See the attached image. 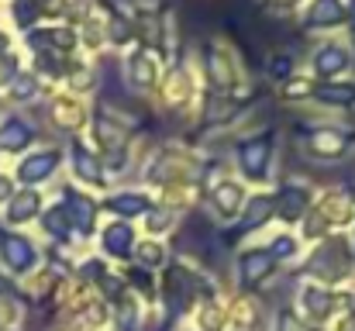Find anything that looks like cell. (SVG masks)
Here are the masks:
<instances>
[{
  "mask_svg": "<svg viewBox=\"0 0 355 331\" xmlns=\"http://www.w3.org/2000/svg\"><path fill=\"white\" fill-rule=\"evenodd\" d=\"M352 66H355V52L345 38L328 35V38L318 42L314 52H311V69H314L318 80H338V76H345Z\"/></svg>",
  "mask_w": 355,
  "mask_h": 331,
  "instance_id": "cell-1",
  "label": "cell"
},
{
  "mask_svg": "<svg viewBox=\"0 0 355 331\" xmlns=\"http://www.w3.org/2000/svg\"><path fill=\"white\" fill-rule=\"evenodd\" d=\"M38 266V245L21 231H0V269L14 276H28Z\"/></svg>",
  "mask_w": 355,
  "mask_h": 331,
  "instance_id": "cell-2",
  "label": "cell"
},
{
  "mask_svg": "<svg viewBox=\"0 0 355 331\" xmlns=\"http://www.w3.org/2000/svg\"><path fill=\"white\" fill-rule=\"evenodd\" d=\"M204 69H207V83L214 94H232L238 87V56L228 45L207 42L204 45Z\"/></svg>",
  "mask_w": 355,
  "mask_h": 331,
  "instance_id": "cell-3",
  "label": "cell"
},
{
  "mask_svg": "<svg viewBox=\"0 0 355 331\" xmlns=\"http://www.w3.org/2000/svg\"><path fill=\"white\" fill-rule=\"evenodd\" d=\"M59 162H62L59 148H31V152H24L21 162L14 166V183H21V187H35V190H38L45 180L55 176Z\"/></svg>",
  "mask_w": 355,
  "mask_h": 331,
  "instance_id": "cell-4",
  "label": "cell"
},
{
  "mask_svg": "<svg viewBox=\"0 0 355 331\" xmlns=\"http://www.w3.org/2000/svg\"><path fill=\"white\" fill-rule=\"evenodd\" d=\"M304 31H338L345 24V0H307L300 10Z\"/></svg>",
  "mask_w": 355,
  "mask_h": 331,
  "instance_id": "cell-5",
  "label": "cell"
},
{
  "mask_svg": "<svg viewBox=\"0 0 355 331\" xmlns=\"http://www.w3.org/2000/svg\"><path fill=\"white\" fill-rule=\"evenodd\" d=\"M124 83H128V90H135V94H152V90H159V62H155V56L145 52V49L124 56Z\"/></svg>",
  "mask_w": 355,
  "mask_h": 331,
  "instance_id": "cell-6",
  "label": "cell"
},
{
  "mask_svg": "<svg viewBox=\"0 0 355 331\" xmlns=\"http://www.w3.org/2000/svg\"><path fill=\"white\" fill-rule=\"evenodd\" d=\"M35 124L24 114H7L0 121V155H24L35 145Z\"/></svg>",
  "mask_w": 355,
  "mask_h": 331,
  "instance_id": "cell-7",
  "label": "cell"
},
{
  "mask_svg": "<svg viewBox=\"0 0 355 331\" xmlns=\"http://www.w3.org/2000/svg\"><path fill=\"white\" fill-rule=\"evenodd\" d=\"M42 214V194L35 187H21L14 190V197L3 204V224L7 228H21L28 221H35Z\"/></svg>",
  "mask_w": 355,
  "mask_h": 331,
  "instance_id": "cell-8",
  "label": "cell"
},
{
  "mask_svg": "<svg viewBox=\"0 0 355 331\" xmlns=\"http://www.w3.org/2000/svg\"><path fill=\"white\" fill-rule=\"evenodd\" d=\"M269 159H272V138L269 135H259V138H248V142L238 145V162H241V169L252 180H262L266 176Z\"/></svg>",
  "mask_w": 355,
  "mask_h": 331,
  "instance_id": "cell-9",
  "label": "cell"
},
{
  "mask_svg": "<svg viewBox=\"0 0 355 331\" xmlns=\"http://www.w3.org/2000/svg\"><path fill=\"white\" fill-rule=\"evenodd\" d=\"M49 121L59 128V131H80L83 121H87V110H83V101L73 97V94H59L49 101Z\"/></svg>",
  "mask_w": 355,
  "mask_h": 331,
  "instance_id": "cell-10",
  "label": "cell"
},
{
  "mask_svg": "<svg viewBox=\"0 0 355 331\" xmlns=\"http://www.w3.org/2000/svg\"><path fill=\"white\" fill-rule=\"evenodd\" d=\"M314 276H321V280H342V273H345V245H321L318 248V255L311 259V266H307Z\"/></svg>",
  "mask_w": 355,
  "mask_h": 331,
  "instance_id": "cell-11",
  "label": "cell"
},
{
  "mask_svg": "<svg viewBox=\"0 0 355 331\" xmlns=\"http://www.w3.org/2000/svg\"><path fill=\"white\" fill-rule=\"evenodd\" d=\"M159 94H162V101H166L169 108H183V104L190 101V94H193L190 73H187L183 66H173V69L166 73V80L159 83Z\"/></svg>",
  "mask_w": 355,
  "mask_h": 331,
  "instance_id": "cell-12",
  "label": "cell"
},
{
  "mask_svg": "<svg viewBox=\"0 0 355 331\" xmlns=\"http://www.w3.org/2000/svg\"><path fill=\"white\" fill-rule=\"evenodd\" d=\"M307 148L318 159H342L349 152V138L342 131H335V128H321V131H314L307 138Z\"/></svg>",
  "mask_w": 355,
  "mask_h": 331,
  "instance_id": "cell-13",
  "label": "cell"
},
{
  "mask_svg": "<svg viewBox=\"0 0 355 331\" xmlns=\"http://www.w3.org/2000/svg\"><path fill=\"white\" fill-rule=\"evenodd\" d=\"M69 159H73V176H76V180H83V183H101V180H104L101 162L94 159V152H90L83 142H73V145H69Z\"/></svg>",
  "mask_w": 355,
  "mask_h": 331,
  "instance_id": "cell-14",
  "label": "cell"
},
{
  "mask_svg": "<svg viewBox=\"0 0 355 331\" xmlns=\"http://www.w3.org/2000/svg\"><path fill=\"white\" fill-rule=\"evenodd\" d=\"M42 87H45V83H42L31 69H21V73L10 80V87L3 90V97H7L10 104H31V101L42 94Z\"/></svg>",
  "mask_w": 355,
  "mask_h": 331,
  "instance_id": "cell-15",
  "label": "cell"
},
{
  "mask_svg": "<svg viewBox=\"0 0 355 331\" xmlns=\"http://www.w3.org/2000/svg\"><path fill=\"white\" fill-rule=\"evenodd\" d=\"M241 204H245V190L238 187L235 180H225V183L214 187V207H218L221 218H235L241 211Z\"/></svg>",
  "mask_w": 355,
  "mask_h": 331,
  "instance_id": "cell-16",
  "label": "cell"
},
{
  "mask_svg": "<svg viewBox=\"0 0 355 331\" xmlns=\"http://www.w3.org/2000/svg\"><path fill=\"white\" fill-rule=\"evenodd\" d=\"M42 21V10H38V0H10V24L24 35L31 28H38Z\"/></svg>",
  "mask_w": 355,
  "mask_h": 331,
  "instance_id": "cell-17",
  "label": "cell"
},
{
  "mask_svg": "<svg viewBox=\"0 0 355 331\" xmlns=\"http://www.w3.org/2000/svg\"><path fill=\"white\" fill-rule=\"evenodd\" d=\"M104 35H107V42H111V45H118L121 49V45H128L138 31H135V24H131L121 10H111V14L104 17Z\"/></svg>",
  "mask_w": 355,
  "mask_h": 331,
  "instance_id": "cell-18",
  "label": "cell"
},
{
  "mask_svg": "<svg viewBox=\"0 0 355 331\" xmlns=\"http://www.w3.org/2000/svg\"><path fill=\"white\" fill-rule=\"evenodd\" d=\"M131 241H135V235H131V224L114 221V224H107V228H104V248H107L111 255H128Z\"/></svg>",
  "mask_w": 355,
  "mask_h": 331,
  "instance_id": "cell-19",
  "label": "cell"
},
{
  "mask_svg": "<svg viewBox=\"0 0 355 331\" xmlns=\"http://www.w3.org/2000/svg\"><path fill=\"white\" fill-rule=\"evenodd\" d=\"M269 269H272V255L269 252H245L241 255V262H238V273L245 276V280H262V276H269Z\"/></svg>",
  "mask_w": 355,
  "mask_h": 331,
  "instance_id": "cell-20",
  "label": "cell"
},
{
  "mask_svg": "<svg viewBox=\"0 0 355 331\" xmlns=\"http://www.w3.org/2000/svg\"><path fill=\"white\" fill-rule=\"evenodd\" d=\"M304 207H307V190L304 187H286L283 197H279V214L286 221H293L304 214Z\"/></svg>",
  "mask_w": 355,
  "mask_h": 331,
  "instance_id": "cell-21",
  "label": "cell"
},
{
  "mask_svg": "<svg viewBox=\"0 0 355 331\" xmlns=\"http://www.w3.org/2000/svg\"><path fill=\"white\" fill-rule=\"evenodd\" d=\"M283 97L286 101H311V97H318V87L311 83V76H290L283 83Z\"/></svg>",
  "mask_w": 355,
  "mask_h": 331,
  "instance_id": "cell-22",
  "label": "cell"
},
{
  "mask_svg": "<svg viewBox=\"0 0 355 331\" xmlns=\"http://www.w3.org/2000/svg\"><path fill=\"white\" fill-rule=\"evenodd\" d=\"M300 297L307 300L304 307H307V314H311V318H324V314L331 311V297H328L324 290H318V287H304V290H300Z\"/></svg>",
  "mask_w": 355,
  "mask_h": 331,
  "instance_id": "cell-23",
  "label": "cell"
},
{
  "mask_svg": "<svg viewBox=\"0 0 355 331\" xmlns=\"http://www.w3.org/2000/svg\"><path fill=\"white\" fill-rule=\"evenodd\" d=\"M290 69H293V59L286 56V52H272L269 59H266V73L269 76H276V80H290Z\"/></svg>",
  "mask_w": 355,
  "mask_h": 331,
  "instance_id": "cell-24",
  "label": "cell"
},
{
  "mask_svg": "<svg viewBox=\"0 0 355 331\" xmlns=\"http://www.w3.org/2000/svg\"><path fill=\"white\" fill-rule=\"evenodd\" d=\"M21 321V304L14 297H3L0 300V328H17Z\"/></svg>",
  "mask_w": 355,
  "mask_h": 331,
  "instance_id": "cell-25",
  "label": "cell"
},
{
  "mask_svg": "<svg viewBox=\"0 0 355 331\" xmlns=\"http://www.w3.org/2000/svg\"><path fill=\"white\" fill-rule=\"evenodd\" d=\"M111 211H121V214H141L145 211V197L135 194V197H114L111 201Z\"/></svg>",
  "mask_w": 355,
  "mask_h": 331,
  "instance_id": "cell-26",
  "label": "cell"
},
{
  "mask_svg": "<svg viewBox=\"0 0 355 331\" xmlns=\"http://www.w3.org/2000/svg\"><path fill=\"white\" fill-rule=\"evenodd\" d=\"M14 190H17V183H14V176L0 169V207H3V204H7L10 197H14Z\"/></svg>",
  "mask_w": 355,
  "mask_h": 331,
  "instance_id": "cell-27",
  "label": "cell"
},
{
  "mask_svg": "<svg viewBox=\"0 0 355 331\" xmlns=\"http://www.w3.org/2000/svg\"><path fill=\"white\" fill-rule=\"evenodd\" d=\"M138 255H141V262L155 266V262H162V255H166V252H162V245H141V252H138Z\"/></svg>",
  "mask_w": 355,
  "mask_h": 331,
  "instance_id": "cell-28",
  "label": "cell"
},
{
  "mask_svg": "<svg viewBox=\"0 0 355 331\" xmlns=\"http://www.w3.org/2000/svg\"><path fill=\"white\" fill-rule=\"evenodd\" d=\"M293 248H297V241H293V238H276V245H272V252H269V255H272V259H276V255L283 259V255H293Z\"/></svg>",
  "mask_w": 355,
  "mask_h": 331,
  "instance_id": "cell-29",
  "label": "cell"
},
{
  "mask_svg": "<svg viewBox=\"0 0 355 331\" xmlns=\"http://www.w3.org/2000/svg\"><path fill=\"white\" fill-rule=\"evenodd\" d=\"M269 10H297V7H304L307 0H262Z\"/></svg>",
  "mask_w": 355,
  "mask_h": 331,
  "instance_id": "cell-30",
  "label": "cell"
},
{
  "mask_svg": "<svg viewBox=\"0 0 355 331\" xmlns=\"http://www.w3.org/2000/svg\"><path fill=\"white\" fill-rule=\"evenodd\" d=\"M279 331H307L293 314H279Z\"/></svg>",
  "mask_w": 355,
  "mask_h": 331,
  "instance_id": "cell-31",
  "label": "cell"
},
{
  "mask_svg": "<svg viewBox=\"0 0 355 331\" xmlns=\"http://www.w3.org/2000/svg\"><path fill=\"white\" fill-rule=\"evenodd\" d=\"M3 297H14V280L0 269V300H3Z\"/></svg>",
  "mask_w": 355,
  "mask_h": 331,
  "instance_id": "cell-32",
  "label": "cell"
},
{
  "mask_svg": "<svg viewBox=\"0 0 355 331\" xmlns=\"http://www.w3.org/2000/svg\"><path fill=\"white\" fill-rule=\"evenodd\" d=\"M345 24H349V31L355 35V0H345Z\"/></svg>",
  "mask_w": 355,
  "mask_h": 331,
  "instance_id": "cell-33",
  "label": "cell"
},
{
  "mask_svg": "<svg viewBox=\"0 0 355 331\" xmlns=\"http://www.w3.org/2000/svg\"><path fill=\"white\" fill-rule=\"evenodd\" d=\"M148 224H152V231H162V228H169V214L162 211V214H155V218L148 221Z\"/></svg>",
  "mask_w": 355,
  "mask_h": 331,
  "instance_id": "cell-34",
  "label": "cell"
},
{
  "mask_svg": "<svg viewBox=\"0 0 355 331\" xmlns=\"http://www.w3.org/2000/svg\"><path fill=\"white\" fill-rule=\"evenodd\" d=\"M0 331H17V328H0Z\"/></svg>",
  "mask_w": 355,
  "mask_h": 331,
  "instance_id": "cell-35",
  "label": "cell"
}]
</instances>
